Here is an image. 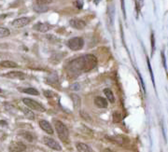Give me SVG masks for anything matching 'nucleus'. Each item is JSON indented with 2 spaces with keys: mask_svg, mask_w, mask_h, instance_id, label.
Instances as JSON below:
<instances>
[{
  "mask_svg": "<svg viewBox=\"0 0 168 152\" xmlns=\"http://www.w3.org/2000/svg\"><path fill=\"white\" fill-rule=\"evenodd\" d=\"M96 64H97V60L94 56V55H85L80 58H78L70 63V69L71 71L76 73H79V71H82V72H88V71L93 69Z\"/></svg>",
  "mask_w": 168,
  "mask_h": 152,
  "instance_id": "obj_1",
  "label": "nucleus"
},
{
  "mask_svg": "<svg viewBox=\"0 0 168 152\" xmlns=\"http://www.w3.org/2000/svg\"><path fill=\"white\" fill-rule=\"evenodd\" d=\"M54 126L59 138L64 142H67L69 138V133L67 126L60 120H54Z\"/></svg>",
  "mask_w": 168,
  "mask_h": 152,
  "instance_id": "obj_2",
  "label": "nucleus"
},
{
  "mask_svg": "<svg viewBox=\"0 0 168 152\" xmlns=\"http://www.w3.org/2000/svg\"><path fill=\"white\" fill-rule=\"evenodd\" d=\"M23 104L28 106L29 108H31L33 110H35V111H39V112H45L46 109L44 106L39 104L37 101H35L33 99H30V98H23Z\"/></svg>",
  "mask_w": 168,
  "mask_h": 152,
  "instance_id": "obj_3",
  "label": "nucleus"
},
{
  "mask_svg": "<svg viewBox=\"0 0 168 152\" xmlns=\"http://www.w3.org/2000/svg\"><path fill=\"white\" fill-rule=\"evenodd\" d=\"M84 45V41L81 37H73L68 40L67 42V46L69 49H71L72 50H79L82 49Z\"/></svg>",
  "mask_w": 168,
  "mask_h": 152,
  "instance_id": "obj_4",
  "label": "nucleus"
},
{
  "mask_svg": "<svg viewBox=\"0 0 168 152\" xmlns=\"http://www.w3.org/2000/svg\"><path fill=\"white\" fill-rule=\"evenodd\" d=\"M43 142L46 146H48L49 148H50L53 150H56V151H61L62 150V146H60V144L58 142H56L54 139L50 138V137H48V136H45L43 138Z\"/></svg>",
  "mask_w": 168,
  "mask_h": 152,
  "instance_id": "obj_5",
  "label": "nucleus"
},
{
  "mask_svg": "<svg viewBox=\"0 0 168 152\" xmlns=\"http://www.w3.org/2000/svg\"><path fill=\"white\" fill-rule=\"evenodd\" d=\"M25 149H26V146L22 142H11L9 146V152H23Z\"/></svg>",
  "mask_w": 168,
  "mask_h": 152,
  "instance_id": "obj_6",
  "label": "nucleus"
},
{
  "mask_svg": "<svg viewBox=\"0 0 168 152\" xmlns=\"http://www.w3.org/2000/svg\"><path fill=\"white\" fill-rule=\"evenodd\" d=\"M29 23H30L29 18L23 17V18H19V19L14 20V21L12 22V25L16 28H22V27L25 26V25H27Z\"/></svg>",
  "mask_w": 168,
  "mask_h": 152,
  "instance_id": "obj_7",
  "label": "nucleus"
},
{
  "mask_svg": "<svg viewBox=\"0 0 168 152\" xmlns=\"http://www.w3.org/2000/svg\"><path fill=\"white\" fill-rule=\"evenodd\" d=\"M69 23L73 28L79 29V30L83 29L86 26V23L83 21V20H80V19H72L69 22Z\"/></svg>",
  "mask_w": 168,
  "mask_h": 152,
  "instance_id": "obj_8",
  "label": "nucleus"
},
{
  "mask_svg": "<svg viewBox=\"0 0 168 152\" xmlns=\"http://www.w3.org/2000/svg\"><path fill=\"white\" fill-rule=\"evenodd\" d=\"M4 77L9 78H17V79H24L26 78V75L23 72H20V71H12V72H9L8 74H5Z\"/></svg>",
  "mask_w": 168,
  "mask_h": 152,
  "instance_id": "obj_9",
  "label": "nucleus"
},
{
  "mask_svg": "<svg viewBox=\"0 0 168 152\" xmlns=\"http://www.w3.org/2000/svg\"><path fill=\"white\" fill-rule=\"evenodd\" d=\"M39 126L40 128H41L43 131H45L46 133L49 134H53V129L52 127V125H50V123L49 122V121L47 120H40L39 121Z\"/></svg>",
  "mask_w": 168,
  "mask_h": 152,
  "instance_id": "obj_10",
  "label": "nucleus"
},
{
  "mask_svg": "<svg viewBox=\"0 0 168 152\" xmlns=\"http://www.w3.org/2000/svg\"><path fill=\"white\" fill-rule=\"evenodd\" d=\"M37 31L38 32H41V33H46L47 31H49V30L52 28V26L49 24V23H38L35 25L34 27Z\"/></svg>",
  "mask_w": 168,
  "mask_h": 152,
  "instance_id": "obj_11",
  "label": "nucleus"
},
{
  "mask_svg": "<svg viewBox=\"0 0 168 152\" xmlns=\"http://www.w3.org/2000/svg\"><path fill=\"white\" fill-rule=\"evenodd\" d=\"M94 104L98 106L100 108H106L108 107V101H106L105 98L101 97V96H97L94 99Z\"/></svg>",
  "mask_w": 168,
  "mask_h": 152,
  "instance_id": "obj_12",
  "label": "nucleus"
},
{
  "mask_svg": "<svg viewBox=\"0 0 168 152\" xmlns=\"http://www.w3.org/2000/svg\"><path fill=\"white\" fill-rule=\"evenodd\" d=\"M77 149L79 152H93L91 148L88 145L84 143H78L77 144Z\"/></svg>",
  "mask_w": 168,
  "mask_h": 152,
  "instance_id": "obj_13",
  "label": "nucleus"
},
{
  "mask_svg": "<svg viewBox=\"0 0 168 152\" xmlns=\"http://www.w3.org/2000/svg\"><path fill=\"white\" fill-rule=\"evenodd\" d=\"M0 66L7 68H14L18 67V64L14 62H11V61H3V62H0Z\"/></svg>",
  "mask_w": 168,
  "mask_h": 152,
  "instance_id": "obj_14",
  "label": "nucleus"
},
{
  "mask_svg": "<svg viewBox=\"0 0 168 152\" xmlns=\"http://www.w3.org/2000/svg\"><path fill=\"white\" fill-rule=\"evenodd\" d=\"M104 93L106 94V98L108 99V101H109L110 103L113 104V103L115 102V97H114V94H113V93L111 92V90H110V89H105V90H104Z\"/></svg>",
  "mask_w": 168,
  "mask_h": 152,
  "instance_id": "obj_15",
  "label": "nucleus"
},
{
  "mask_svg": "<svg viewBox=\"0 0 168 152\" xmlns=\"http://www.w3.org/2000/svg\"><path fill=\"white\" fill-rule=\"evenodd\" d=\"M71 98L73 100V104L76 108H79L80 106V98L77 94H71Z\"/></svg>",
  "mask_w": 168,
  "mask_h": 152,
  "instance_id": "obj_16",
  "label": "nucleus"
},
{
  "mask_svg": "<svg viewBox=\"0 0 168 152\" xmlns=\"http://www.w3.org/2000/svg\"><path fill=\"white\" fill-rule=\"evenodd\" d=\"M34 11L35 12L41 13V12H46L48 11L47 6H40V5H35L34 6Z\"/></svg>",
  "mask_w": 168,
  "mask_h": 152,
  "instance_id": "obj_17",
  "label": "nucleus"
},
{
  "mask_svg": "<svg viewBox=\"0 0 168 152\" xmlns=\"http://www.w3.org/2000/svg\"><path fill=\"white\" fill-rule=\"evenodd\" d=\"M23 93H27V94H31V95H39V93L38 92V90H35L34 88H27V89H23Z\"/></svg>",
  "mask_w": 168,
  "mask_h": 152,
  "instance_id": "obj_18",
  "label": "nucleus"
},
{
  "mask_svg": "<svg viewBox=\"0 0 168 152\" xmlns=\"http://www.w3.org/2000/svg\"><path fill=\"white\" fill-rule=\"evenodd\" d=\"M9 34H11V32H9V30L8 28L0 27V38L9 37Z\"/></svg>",
  "mask_w": 168,
  "mask_h": 152,
  "instance_id": "obj_19",
  "label": "nucleus"
},
{
  "mask_svg": "<svg viewBox=\"0 0 168 152\" xmlns=\"http://www.w3.org/2000/svg\"><path fill=\"white\" fill-rule=\"evenodd\" d=\"M23 111L24 115L26 116V118H28L29 119H35V115H34V113L30 109L23 108Z\"/></svg>",
  "mask_w": 168,
  "mask_h": 152,
  "instance_id": "obj_20",
  "label": "nucleus"
},
{
  "mask_svg": "<svg viewBox=\"0 0 168 152\" xmlns=\"http://www.w3.org/2000/svg\"><path fill=\"white\" fill-rule=\"evenodd\" d=\"M52 0H35V5H40V6H47L48 4H50Z\"/></svg>",
  "mask_w": 168,
  "mask_h": 152,
  "instance_id": "obj_21",
  "label": "nucleus"
},
{
  "mask_svg": "<svg viewBox=\"0 0 168 152\" xmlns=\"http://www.w3.org/2000/svg\"><path fill=\"white\" fill-rule=\"evenodd\" d=\"M23 137L26 139L27 141H29V142H32L33 141V135L30 134V133H28V131H24V133H23V134H22Z\"/></svg>",
  "mask_w": 168,
  "mask_h": 152,
  "instance_id": "obj_22",
  "label": "nucleus"
},
{
  "mask_svg": "<svg viewBox=\"0 0 168 152\" xmlns=\"http://www.w3.org/2000/svg\"><path fill=\"white\" fill-rule=\"evenodd\" d=\"M121 120V115L119 112H115L113 114V121L114 122H120Z\"/></svg>",
  "mask_w": 168,
  "mask_h": 152,
  "instance_id": "obj_23",
  "label": "nucleus"
},
{
  "mask_svg": "<svg viewBox=\"0 0 168 152\" xmlns=\"http://www.w3.org/2000/svg\"><path fill=\"white\" fill-rule=\"evenodd\" d=\"M44 95L46 96V97H48V98H52V97H53V96L55 95V93L53 92H52V90H45Z\"/></svg>",
  "mask_w": 168,
  "mask_h": 152,
  "instance_id": "obj_24",
  "label": "nucleus"
},
{
  "mask_svg": "<svg viewBox=\"0 0 168 152\" xmlns=\"http://www.w3.org/2000/svg\"><path fill=\"white\" fill-rule=\"evenodd\" d=\"M76 6L79 8H81L83 6V1L82 0H77V1H76Z\"/></svg>",
  "mask_w": 168,
  "mask_h": 152,
  "instance_id": "obj_25",
  "label": "nucleus"
},
{
  "mask_svg": "<svg viewBox=\"0 0 168 152\" xmlns=\"http://www.w3.org/2000/svg\"><path fill=\"white\" fill-rule=\"evenodd\" d=\"M71 89H72V90H77L79 89V85L78 83H75V84H73L72 86H71Z\"/></svg>",
  "mask_w": 168,
  "mask_h": 152,
  "instance_id": "obj_26",
  "label": "nucleus"
},
{
  "mask_svg": "<svg viewBox=\"0 0 168 152\" xmlns=\"http://www.w3.org/2000/svg\"><path fill=\"white\" fill-rule=\"evenodd\" d=\"M162 61H164V67H166V64H165V58H164V52L162 53Z\"/></svg>",
  "mask_w": 168,
  "mask_h": 152,
  "instance_id": "obj_27",
  "label": "nucleus"
},
{
  "mask_svg": "<svg viewBox=\"0 0 168 152\" xmlns=\"http://www.w3.org/2000/svg\"><path fill=\"white\" fill-rule=\"evenodd\" d=\"M0 124H1V125H7V122H6V121H0Z\"/></svg>",
  "mask_w": 168,
  "mask_h": 152,
  "instance_id": "obj_28",
  "label": "nucleus"
},
{
  "mask_svg": "<svg viewBox=\"0 0 168 152\" xmlns=\"http://www.w3.org/2000/svg\"><path fill=\"white\" fill-rule=\"evenodd\" d=\"M0 93H1V89H0Z\"/></svg>",
  "mask_w": 168,
  "mask_h": 152,
  "instance_id": "obj_29",
  "label": "nucleus"
}]
</instances>
